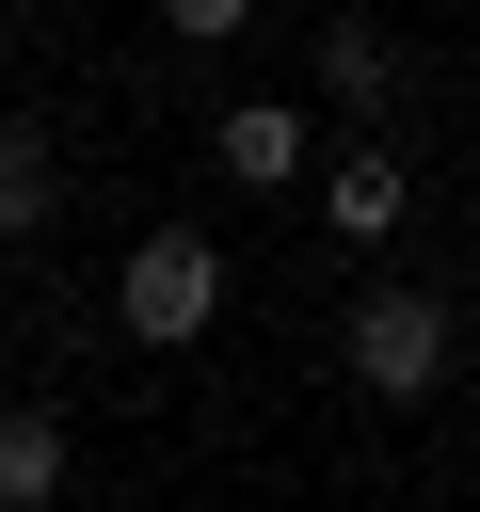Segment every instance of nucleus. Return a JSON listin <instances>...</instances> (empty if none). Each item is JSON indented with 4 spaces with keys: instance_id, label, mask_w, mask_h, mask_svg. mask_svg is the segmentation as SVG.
<instances>
[{
    "instance_id": "f257e3e1",
    "label": "nucleus",
    "mask_w": 480,
    "mask_h": 512,
    "mask_svg": "<svg viewBox=\"0 0 480 512\" xmlns=\"http://www.w3.org/2000/svg\"><path fill=\"white\" fill-rule=\"evenodd\" d=\"M336 368L368 384V400H448V368H464V320H448V288H352V320H336Z\"/></svg>"
},
{
    "instance_id": "0eeeda50",
    "label": "nucleus",
    "mask_w": 480,
    "mask_h": 512,
    "mask_svg": "<svg viewBox=\"0 0 480 512\" xmlns=\"http://www.w3.org/2000/svg\"><path fill=\"white\" fill-rule=\"evenodd\" d=\"M48 208H64V144H48L32 112H0V240H32Z\"/></svg>"
},
{
    "instance_id": "39448f33",
    "label": "nucleus",
    "mask_w": 480,
    "mask_h": 512,
    "mask_svg": "<svg viewBox=\"0 0 480 512\" xmlns=\"http://www.w3.org/2000/svg\"><path fill=\"white\" fill-rule=\"evenodd\" d=\"M320 224H336V240H384V224H400V144H336V160H320Z\"/></svg>"
},
{
    "instance_id": "7ed1b4c3",
    "label": "nucleus",
    "mask_w": 480,
    "mask_h": 512,
    "mask_svg": "<svg viewBox=\"0 0 480 512\" xmlns=\"http://www.w3.org/2000/svg\"><path fill=\"white\" fill-rule=\"evenodd\" d=\"M304 144H320V112H288V96H224V112H208V160H224L240 192H288Z\"/></svg>"
},
{
    "instance_id": "20e7f679",
    "label": "nucleus",
    "mask_w": 480,
    "mask_h": 512,
    "mask_svg": "<svg viewBox=\"0 0 480 512\" xmlns=\"http://www.w3.org/2000/svg\"><path fill=\"white\" fill-rule=\"evenodd\" d=\"M320 96L336 112H400V32L384 16H320Z\"/></svg>"
},
{
    "instance_id": "6e6552de",
    "label": "nucleus",
    "mask_w": 480,
    "mask_h": 512,
    "mask_svg": "<svg viewBox=\"0 0 480 512\" xmlns=\"http://www.w3.org/2000/svg\"><path fill=\"white\" fill-rule=\"evenodd\" d=\"M0 48H16V16H0Z\"/></svg>"
},
{
    "instance_id": "f03ea898",
    "label": "nucleus",
    "mask_w": 480,
    "mask_h": 512,
    "mask_svg": "<svg viewBox=\"0 0 480 512\" xmlns=\"http://www.w3.org/2000/svg\"><path fill=\"white\" fill-rule=\"evenodd\" d=\"M112 320H128L144 352H192V336L224 320V240H208V224H144V240L112 256Z\"/></svg>"
},
{
    "instance_id": "423d86ee",
    "label": "nucleus",
    "mask_w": 480,
    "mask_h": 512,
    "mask_svg": "<svg viewBox=\"0 0 480 512\" xmlns=\"http://www.w3.org/2000/svg\"><path fill=\"white\" fill-rule=\"evenodd\" d=\"M0 512H64V416L0 400Z\"/></svg>"
}]
</instances>
